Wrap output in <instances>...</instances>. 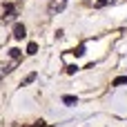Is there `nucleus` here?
Masks as SVG:
<instances>
[{
    "label": "nucleus",
    "mask_w": 127,
    "mask_h": 127,
    "mask_svg": "<svg viewBox=\"0 0 127 127\" xmlns=\"http://www.w3.org/2000/svg\"><path fill=\"white\" fill-rule=\"evenodd\" d=\"M25 33H27V29H25V25L22 22H16V27H13V38H25Z\"/></svg>",
    "instance_id": "nucleus-3"
},
{
    "label": "nucleus",
    "mask_w": 127,
    "mask_h": 127,
    "mask_svg": "<svg viewBox=\"0 0 127 127\" xmlns=\"http://www.w3.org/2000/svg\"><path fill=\"white\" fill-rule=\"evenodd\" d=\"M25 127H47V125H45V121H38V123H33V125H25Z\"/></svg>",
    "instance_id": "nucleus-11"
},
{
    "label": "nucleus",
    "mask_w": 127,
    "mask_h": 127,
    "mask_svg": "<svg viewBox=\"0 0 127 127\" xmlns=\"http://www.w3.org/2000/svg\"><path fill=\"white\" fill-rule=\"evenodd\" d=\"M65 7H67V0H49V7H47V9H49L51 16H56V13H60Z\"/></svg>",
    "instance_id": "nucleus-1"
},
{
    "label": "nucleus",
    "mask_w": 127,
    "mask_h": 127,
    "mask_svg": "<svg viewBox=\"0 0 127 127\" xmlns=\"http://www.w3.org/2000/svg\"><path fill=\"white\" fill-rule=\"evenodd\" d=\"M16 11H18V9H16V4L7 2V4H4V13H2V20H4V22L13 20V18H16Z\"/></svg>",
    "instance_id": "nucleus-2"
},
{
    "label": "nucleus",
    "mask_w": 127,
    "mask_h": 127,
    "mask_svg": "<svg viewBox=\"0 0 127 127\" xmlns=\"http://www.w3.org/2000/svg\"><path fill=\"white\" fill-rule=\"evenodd\" d=\"M114 85H127V76H118V78L114 80Z\"/></svg>",
    "instance_id": "nucleus-9"
},
{
    "label": "nucleus",
    "mask_w": 127,
    "mask_h": 127,
    "mask_svg": "<svg viewBox=\"0 0 127 127\" xmlns=\"http://www.w3.org/2000/svg\"><path fill=\"white\" fill-rule=\"evenodd\" d=\"M63 103L69 105V107H74V105H78V98L76 96H63Z\"/></svg>",
    "instance_id": "nucleus-4"
},
{
    "label": "nucleus",
    "mask_w": 127,
    "mask_h": 127,
    "mask_svg": "<svg viewBox=\"0 0 127 127\" xmlns=\"http://www.w3.org/2000/svg\"><path fill=\"white\" fill-rule=\"evenodd\" d=\"M36 51H38V45H36V42H29V45H27V54H29V56H33Z\"/></svg>",
    "instance_id": "nucleus-5"
},
{
    "label": "nucleus",
    "mask_w": 127,
    "mask_h": 127,
    "mask_svg": "<svg viewBox=\"0 0 127 127\" xmlns=\"http://www.w3.org/2000/svg\"><path fill=\"white\" fill-rule=\"evenodd\" d=\"M116 0H96V7L100 9V7H107V4H114Z\"/></svg>",
    "instance_id": "nucleus-7"
},
{
    "label": "nucleus",
    "mask_w": 127,
    "mask_h": 127,
    "mask_svg": "<svg viewBox=\"0 0 127 127\" xmlns=\"http://www.w3.org/2000/svg\"><path fill=\"white\" fill-rule=\"evenodd\" d=\"M9 56H11L13 60H20V56H22V51H20V49H9Z\"/></svg>",
    "instance_id": "nucleus-6"
},
{
    "label": "nucleus",
    "mask_w": 127,
    "mask_h": 127,
    "mask_svg": "<svg viewBox=\"0 0 127 127\" xmlns=\"http://www.w3.org/2000/svg\"><path fill=\"white\" fill-rule=\"evenodd\" d=\"M71 54H74V56H83V54H85V47L80 45V47H76V49H74Z\"/></svg>",
    "instance_id": "nucleus-10"
},
{
    "label": "nucleus",
    "mask_w": 127,
    "mask_h": 127,
    "mask_svg": "<svg viewBox=\"0 0 127 127\" xmlns=\"http://www.w3.org/2000/svg\"><path fill=\"white\" fill-rule=\"evenodd\" d=\"M76 69H78V67H76V65H69V67H67V74H74V71H76Z\"/></svg>",
    "instance_id": "nucleus-12"
},
{
    "label": "nucleus",
    "mask_w": 127,
    "mask_h": 127,
    "mask_svg": "<svg viewBox=\"0 0 127 127\" xmlns=\"http://www.w3.org/2000/svg\"><path fill=\"white\" fill-rule=\"evenodd\" d=\"M33 80H36V74H29V76H27V78L22 80V87H25V85H31Z\"/></svg>",
    "instance_id": "nucleus-8"
}]
</instances>
